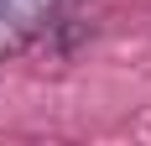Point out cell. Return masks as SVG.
Segmentation results:
<instances>
[{"mask_svg": "<svg viewBox=\"0 0 151 146\" xmlns=\"http://www.w3.org/2000/svg\"><path fill=\"white\" fill-rule=\"evenodd\" d=\"M63 0H0V58L5 52H21L31 37H42L52 26Z\"/></svg>", "mask_w": 151, "mask_h": 146, "instance_id": "cell-1", "label": "cell"}]
</instances>
